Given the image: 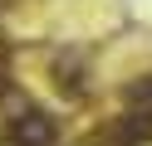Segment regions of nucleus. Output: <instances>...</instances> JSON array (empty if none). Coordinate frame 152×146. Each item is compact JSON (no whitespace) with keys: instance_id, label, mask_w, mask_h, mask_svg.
<instances>
[{"instance_id":"obj_1","label":"nucleus","mask_w":152,"mask_h":146,"mask_svg":"<svg viewBox=\"0 0 152 146\" xmlns=\"http://www.w3.org/2000/svg\"><path fill=\"white\" fill-rule=\"evenodd\" d=\"M15 146H54V122L39 112L15 117Z\"/></svg>"}]
</instances>
